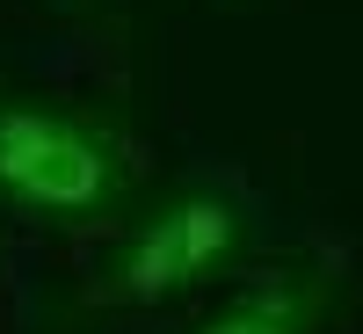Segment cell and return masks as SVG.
Returning a JSON list of instances; mask_svg holds the SVG:
<instances>
[{"label":"cell","mask_w":363,"mask_h":334,"mask_svg":"<svg viewBox=\"0 0 363 334\" xmlns=\"http://www.w3.org/2000/svg\"><path fill=\"white\" fill-rule=\"evenodd\" d=\"M131 189V145L109 116L58 95H0V204L29 218H102Z\"/></svg>","instance_id":"6da1fadb"},{"label":"cell","mask_w":363,"mask_h":334,"mask_svg":"<svg viewBox=\"0 0 363 334\" xmlns=\"http://www.w3.org/2000/svg\"><path fill=\"white\" fill-rule=\"evenodd\" d=\"M247 255V211L225 189H174L95 262L102 306H174Z\"/></svg>","instance_id":"7a4b0ae2"},{"label":"cell","mask_w":363,"mask_h":334,"mask_svg":"<svg viewBox=\"0 0 363 334\" xmlns=\"http://www.w3.org/2000/svg\"><path fill=\"white\" fill-rule=\"evenodd\" d=\"M335 306H342V277L327 262H284L247 291H225L218 306H203L189 334H327Z\"/></svg>","instance_id":"3957f363"}]
</instances>
